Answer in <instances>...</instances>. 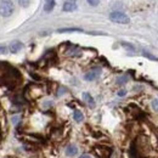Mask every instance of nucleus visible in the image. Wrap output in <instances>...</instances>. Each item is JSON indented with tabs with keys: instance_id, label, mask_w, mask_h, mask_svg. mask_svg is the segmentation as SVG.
I'll return each mask as SVG.
<instances>
[{
	"instance_id": "obj_1",
	"label": "nucleus",
	"mask_w": 158,
	"mask_h": 158,
	"mask_svg": "<svg viewBox=\"0 0 158 158\" xmlns=\"http://www.w3.org/2000/svg\"><path fill=\"white\" fill-rule=\"evenodd\" d=\"M14 12V4L11 0H0V15L4 17L11 16Z\"/></svg>"
},
{
	"instance_id": "obj_2",
	"label": "nucleus",
	"mask_w": 158,
	"mask_h": 158,
	"mask_svg": "<svg viewBox=\"0 0 158 158\" xmlns=\"http://www.w3.org/2000/svg\"><path fill=\"white\" fill-rule=\"evenodd\" d=\"M110 20L116 22V23H122V24H127V23H129V21H130L129 17H128L125 14H123V12H120V11H113V12H111Z\"/></svg>"
},
{
	"instance_id": "obj_3",
	"label": "nucleus",
	"mask_w": 158,
	"mask_h": 158,
	"mask_svg": "<svg viewBox=\"0 0 158 158\" xmlns=\"http://www.w3.org/2000/svg\"><path fill=\"white\" fill-rule=\"evenodd\" d=\"M63 11L66 12H71L74 11L77 9V0H66V2L63 4Z\"/></svg>"
},
{
	"instance_id": "obj_4",
	"label": "nucleus",
	"mask_w": 158,
	"mask_h": 158,
	"mask_svg": "<svg viewBox=\"0 0 158 158\" xmlns=\"http://www.w3.org/2000/svg\"><path fill=\"white\" fill-rule=\"evenodd\" d=\"M100 69H93V71H90V72H88L86 74H85V80H89V81H91V80H95L96 78H99L100 76Z\"/></svg>"
},
{
	"instance_id": "obj_5",
	"label": "nucleus",
	"mask_w": 158,
	"mask_h": 158,
	"mask_svg": "<svg viewBox=\"0 0 158 158\" xmlns=\"http://www.w3.org/2000/svg\"><path fill=\"white\" fill-rule=\"evenodd\" d=\"M77 152H78V148H77L76 145H69V146L67 147V150H66V153H67V156H69V157L76 156Z\"/></svg>"
},
{
	"instance_id": "obj_6",
	"label": "nucleus",
	"mask_w": 158,
	"mask_h": 158,
	"mask_svg": "<svg viewBox=\"0 0 158 158\" xmlns=\"http://www.w3.org/2000/svg\"><path fill=\"white\" fill-rule=\"evenodd\" d=\"M22 49V43L20 41H12L10 45V51L11 52H17Z\"/></svg>"
},
{
	"instance_id": "obj_7",
	"label": "nucleus",
	"mask_w": 158,
	"mask_h": 158,
	"mask_svg": "<svg viewBox=\"0 0 158 158\" xmlns=\"http://www.w3.org/2000/svg\"><path fill=\"white\" fill-rule=\"evenodd\" d=\"M54 6H55V0H45L44 10H45L46 12H50V11H52Z\"/></svg>"
},
{
	"instance_id": "obj_8",
	"label": "nucleus",
	"mask_w": 158,
	"mask_h": 158,
	"mask_svg": "<svg viewBox=\"0 0 158 158\" xmlns=\"http://www.w3.org/2000/svg\"><path fill=\"white\" fill-rule=\"evenodd\" d=\"M83 99L85 100V101H86V102H88L90 106H94V103H95V102H94V99L90 96V94L84 93V94H83Z\"/></svg>"
},
{
	"instance_id": "obj_9",
	"label": "nucleus",
	"mask_w": 158,
	"mask_h": 158,
	"mask_svg": "<svg viewBox=\"0 0 158 158\" xmlns=\"http://www.w3.org/2000/svg\"><path fill=\"white\" fill-rule=\"evenodd\" d=\"M73 118L76 122H81L83 118H84V116H83V113L80 112V111H74V113H73Z\"/></svg>"
},
{
	"instance_id": "obj_10",
	"label": "nucleus",
	"mask_w": 158,
	"mask_h": 158,
	"mask_svg": "<svg viewBox=\"0 0 158 158\" xmlns=\"http://www.w3.org/2000/svg\"><path fill=\"white\" fill-rule=\"evenodd\" d=\"M66 32H81L80 28H63L59 29V33H66Z\"/></svg>"
},
{
	"instance_id": "obj_11",
	"label": "nucleus",
	"mask_w": 158,
	"mask_h": 158,
	"mask_svg": "<svg viewBox=\"0 0 158 158\" xmlns=\"http://www.w3.org/2000/svg\"><path fill=\"white\" fill-rule=\"evenodd\" d=\"M19 2H20L21 6H23V7H27L29 5V0H19Z\"/></svg>"
},
{
	"instance_id": "obj_12",
	"label": "nucleus",
	"mask_w": 158,
	"mask_h": 158,
	"mask_svg": "<svg viewBox=\"0 0 158 158\" xmlns=\"http://www.w3.org/2000/svg\"><path fill=\"white\" fill-rule=\"evenodd\" d=\"M152 107H153L155 111H158V99L153 100V102H152Z\"/></svg>"
},
{
	"instance_id": "obj_13",
	"label": "nucleus",
	"mask_w": 158,
	"mask_h": 158,
	"mask_svg": "<svg viewBox=\"0 0 158 158\" xmlns=\"http://www.w3.org/2000/svg\"><path fill=\"white\" fill-rule=\"evenodd\" d=\"M99 1H100V0H88V2H89L90 5H93V6L99 5Z\"/></svg>"
},
{
	"instance_id": "obj_14",
	"label": "nucleus",
	"mask_w": 158,
	"mask_h": 158,
	"mask_svg": "<svg viewBox=\"0 0 158 158\" xmlns=\"http://www.w3.org/2000/svg\"><path fill=\"white\" fill-rule=\"evenodd\" d=\"M143 55H145V56H147V57H148V59H151V60H155V61H158V59H156V57H155V56H151V55H150V54H148V52H146V51H143Z\"/></svg>"
},
{
	"instance_id": "obj_15",
	"label": "nucleus",
	"mask_w": 158,
	"mask_h": 158,
	"mask_svg": "<svg viewBox=\"0 0 158 158\" xmlns=\"http://www.w3.org/2000/svg\"><path fill=\"white\" fill-rule=\"evenodd\" d=\"M125 94H127L125 90H120V91H118V96H124Z\"/></svg>"
},
{
	"instance_id": "obj_16",
	"label": "nucleus",
	"mask_w": 158,
	"mask_h": 158,
	"mask_svg": "<svg viewBox=\"0 0 158 158\" xmlns=\"http://www.w3.org/2000/svg\"><path fill=\"white\" fill-rule=\"evenodd\" d=\"M79 158H93V157H91L90 155H81Z\"/></svg>"
},
{
	"instance_id": "obj_17",
	"label": "nucleus",
	"mask_w": 158,
	"mask_h": 158,
	"mask_svg": "<svg viewBox=\"0 0 158 158\" xmlns=\"http://www.w3.org/2000/svg\"><path fill=\"white\" fill-rule=\"evenodd\" d=\"M5 51H6V48H5V46H1V45H0V52H5Z\"/></svg>"
}]
</instances>
